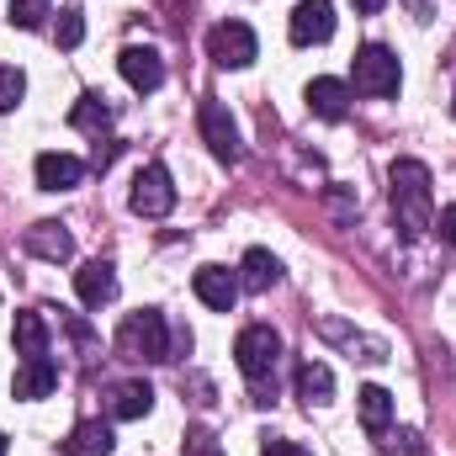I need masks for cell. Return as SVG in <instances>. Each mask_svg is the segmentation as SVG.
Wrapping results in <instances>:
<instances>
[{
  "mask_svg": "<svg viewBox=\"0 0 456 456\" xmlns=\"http://www.w3.org/2000/svg\"><path fill=\"white\" fill-rule=\"evenodd\" d=\"M387 197H393V218L409 239H419L436 224V197H430V165L419 159H398L387 170Z\"/></svg>",
  "mask_w": 456,
  "mask_h": 456,
  "instance_id": "1",
  "label": "cell"
},
{
  "mask_svg": "<svg viewBox=\"0 0 456 456\" xmlns=\"http://www.w3.org/2000/svg\"><path fill=\"white\" fill-rule=\"evenodd\" d=\"M170 345H175V335H170L159 308H138L117 324V355L122 361H170Z\"/></svg>",
  "mask_w": 456,
  "mask_h": 456,
  "instance_id": "2",
  "label": "cell"
},
{
  "mask_svg": "<svg viewBox=\"0 0 456 456\" xmlns=\"http://www.w3.org/2000/svg\"><path fill=\"white\" fill-rule=\"evenodd\" d=\"M233 361H239V371L255 382V403H271V398H265V382L276 377L281 335H276L271 324H249V330H239V340H233Z\"/></svg>",
  "mask_w": 456,
  "mask_h": 456,
  "instance_id": "3",
  "label": "cell"
},
{
  "mask_svg": "<svg viewBox=\"0 0 456 456\" xmlns=\"http://www.w3.org/2000/svg\"><path fill=\"white\" fill-rule=\"evenodd\" d=\"M355 91L361 96H398V86H403V69H398V53L393 48H382V43H366V48H355Z\"/></svg>",
  "mask_w": 456,
  "mask_h": 456,
  "instance_id": "4",
  "label": "cell"
},
{
  "mask_svg": "<svg viewBox=\"0 0 456 456\" xmlns=\"http://www.w3.org/2000/svg\"><path fill=\"white\" fill-rule=\"evenodd\" d=\"M127 208H133L138 218H170V208H175V181H170V170H165V165H143V170L133 175Z\"/></svg>",
  "mask_w": 456,
  "mask_h": 456,
  "instance_id": "5",
  "label": "cell"
},
{
  "mask_svg": "<svg viewBox=\"0 0 456 456\" xmlns=\"http://www.w3.org/2000/svg\"><path fill=\"white\" fill-rule=\"evenodd\" d=\"M208 59L224 64V69H249V64L260 59L255 27H244V21H218V27L208 32Z\"/></svg>",
  "mask_w": 456,
  "mask_h": 456,
  "instance_id": "6",
  "label": "cell"
},
{
  "mask_svg": "<svg viewBox=\"0 0 456 456\" xmlns=\"http://www.w3.org/2000/svg\"><path fill=\"white\" fill-rule=\"evenodd\" d=\"M287 32H292V43H297V48L330 43V37H335V5H330V0H297V11H292Z\"/></svg>",
  "mask_w": 456,
  "mask_h": 456,
  "instance_id": "7",
  "label": "cell"
},
{
  "mask_svg": "<svg viewBox=\"0 0 456 456\" xmlns=\"http://www.w3.org/2000/svg\"><path fill=\"white\" fill-rule=\"evenodd\" d=\"M21 249L48 260V265H64V260H75V233L64 224H53V218H43V224H32L21 233Z\"/></svg>",
  "mask_w": 456,
  "mask_h": 456,
  "instance_id": "8",
  "label": "cell"
},
{
  "mask_svg": "<svg viewBox=\"0 0 456 456\" xmlns=\"http://www.w3.org/2000/svg\"><path fill=\"white\" fill-rule=\"evenodd\" d=\"M197 122H202V138H208V149H213L224 165H233V159H239V122L228 117L224 102H202Z\"/></svg>",
  "mask_w": 456,
  "mask_h": 456,
  "instance_id": "9",
  "label": "cell"
},
{
  "mask_svg": "<svg viewBox=\"0 0 456 456\" xmlns=\"http://www.w3.org/2000/svg\"><path fill=\"white\" fill-rule=\"evenodd\" d=\"M117 69H122V80H127L133 91H143V96L165 86V59H159L154 48H138V43L122 48V53H117Z\"/></svg>",
  "mask_w": 456,
  "mask_h": 456,
  "instance_id": "10",
  "label": "cell"
},
{
  "mask_svg": "<svg viewBox=\"0 0 456 456\" xmlns=\"http://www.w3.org/2000/svg\"><path fill=\"white\" fill-rule=\"evenodd\" d=\"M191 287H197V297L213 308V314H228L233 303H239V271H228V265H202L197 276H191Z\"/></svg>",
  "mask_w": 456,
  "mask_h": 456,
  "instance_id": "11",
  "label": "cell"
},
{
  "mask_svg": "<svg viewBox=\"0 0 456 456\" xmlns=\"http://www.w3.org/2000/svg\"><path fill=\"white\" fill-rule=\"evenodd\" d=\"M59 387V366L48 361V355H27L21 366H16V377H11V393L21 398V403H37V398H48Z\"/></svg>",
  "mask_w": 456,
  "mask_h": 456,
  "instance_id": "12",
  "label": "cell"
},
{
  "mask_svg": "<svg viewBox=\"0 0 456 456\" xmlns=\"http://www.w3.org/2000/svg\"><path fill=\"white\" fill-rule=\"evenodd\" d=\"M86 159H75V154H59V149H48V154H37V186L43 191H75L80 181H86Z\"/></svg>",
  "mask_w": 456,
  "mask_h": 456,
  "instance_id": "13",
  "label": "cell"
},
{
  "mask_svg": "<svg viewBox=\"0 0 456 456\" xmlns=\"http://www.w3.org/2000/svg\"><path fill=\"white\" fill-rule=\"evenodd\" d=\"M75 292H80V303H86V308H102V303H112V297H117V271H112V260H86V265L75 271Z\"/></svg>",
  "mask_w": 456,
  "mask_h": 456,
  "instance_id": "14",
  "label": "cell"
},
{
  "mask_svg": "<svg viewBox=\"0 0 456 456\" xmlns=\"http://www.w3.org/2000/svg\"><path fill=\"white\" fill-rule=\"evenodd\" d=\"M281 281V260L271 255V249H244V260H239V287L244 292H271Z\"/></svg>",
  "mask_w": 456,
  "mask_h": 456,
  "instance_id": "15",
  "label": "cell"
},
{
  "mask_svg": "<svg viewBox=\"0 0 456 456\" xmlns=\"http://www.w3.org/2000/svg\"><path fill=\"white\" fill-rule=\"evenodd\" d=\"M308 112L324 117V122H340L350 112V86L345 80H330V75H319L314 86H308Z\"/></svg>",
  "mask_w": 456,
  "mask_h": 456,
  "instance_id": "16",
  "label": "cell"
},
{
  "mask_svg": "<svg viewBox=\"0 0 456 456\" xmlns=\"http://www.w3.org/2000/svg\"><path fill=\"white\" fill-rule=\"evenodd\" d=\"M112 425H102V419H80L75 430H69V441H64V456H112Z\"/></svg>",
  "mask_w": 456,
  "mask_h": 456,
  "instance_id": "17",
  "label": "cell"
},
{
  "mask_svg": "<svg viewBox=\"0 0 456 456\" xmlns=\"http://www.w3.org/2000/svg\"><path fill=\"white\" fill-rule=\"evenodd\" d=\"M107 409H112V419H143L154 409V387L149 382H117L107 393Z\"/></svg>",
  "mask_w": 456,
  "mask_h": 456,
  "instance_id": "18",
  "label": "cell"
},
{
  "mask_svg": "<svg viewBox=\"0 0 456 456\" xmlns=\"http://www.w3.org/2000/svg\"><path fill=\"white\" fill-rule=\"evenodd\" d=\"M297 398L303 403H330L335 398V371L324 361H303L297 366Z\"/></svg>",
  "mask_w": 456,
  "mask_h": 456,
  "instance_id": "19",
  "label": "cell"
},
{
  "mask_svg": "<svg viewBox=\"0 0 456 456\" xmlns=\"http://www.w3.org/2000/svg\"><path fill=\"white\" fill-rule=\"evenodd\" d=\"M69 122L80 127V133H91V138H102L107 127H112V107H107V96H96V91H86L80 102H75V112Z\"/></svg>",
  "mask_w": 456,
  "mask_h": 456,
  "instance_id": "20",
  "label": "cell"
},
{
  "mask_svg": "<svg viewBox=\"0 0 456 456\" xmlns=\"http://www.w3.org/2000/svg\"><path fill=\"white\" fill-rule=\"evenodd\" d=\"M387 419H393V393L387 387H361V425H366V436H382L387 430Z\"/></svg>",
  "mask_w": 456,
  "mask_h": 456,
  "instance_id": "21",
  "label": "cell"
},
{
  "mask_svg": "<svg viewBox=\"0 0 456 456\" xmlns=\"http://www.w3.org/2000/svg\"><path fill=\"white\" fill-rule=\"evenodd\" d=\"M16 350H21V361L27 355H48V324H43V314H16Z\"/></svg>",
  "mask_w": 456,
  "mask_h": 456,
  "instance_id": "22",
  "label": "cell"
},
{
  "mask_svg": "<svg viewBox=\"0 0 456 456\" xmlns=\"http://www.w3.org/2000/svg\"><path fill=\"white\" fill-rule=\"evenodd\" d=\"M53 37H59V48H80V43H86V11L64 5L59 21H53Z\"/></svg>",
  "mask_w": 456,
  "mask_h": 456,
  "instance_id": "23",
  "label": "cell"
},
{
  "mask_svg": "<svg viewBox=\"0 0 456 456\" xmlns=\"http://www.w3.org/2000/svg\"><path fill=\"white\" fill-rule=\"evenodd\" d=\"M5 16H11V27H21V32H37L53 11H48V0H11Z\"/></svg>",
  "mask_w": 456,
  "mask_h": 456,
  "instance_id": "24",
  "label": "cell"
},
{
  "mask_svg": "<svg viewBox=\"0 0 456 456\" xmlns=\"http://www.w3.org/2000/svg\"><path fill=\"white\" fill-rule=\"evenodd\" d=\"M21 96H27V75L16 64H0V112H16Z\"/></svg>",
  "mask_w": 456,
  "mask_h": 456,
  "instance_id": "25",
  "label": "cell"
},
{
  "mask_svg": "<svg viewBox=\"0 0 456 456\" xmlns=\"http://www.w3.org/2000/svg\"><path fill=\"white\" fill-rule=\"evenodd\" d=\"M260 456H308V452H303L297 441H281V436H271V441L260 446Z\"/></svg>",
  "mask_w": 456,
  "mask_h": 456,
  "instance_id": "26",
  "label": "cell"
},
{
  "mask_svg": "<svg viewBox=\"0 0 456 456\" xmlns=\"http://www.w3.org/2000/svg\"><path fill=\"white\" fill-rule=\"evenodd\" d=\"M117 149H122L117 138H102V143H96V154H91V165H96V170H107V165L117 159Z\"/></svg>",
  "mask_w": 456,
  "mask_h": 456,
  "instance_id": "27",
  "label": "cell"
},
{
  "mask_svg": "<svg viewBox=\"0 0 456 456\" xmlns=\"http://www.w3.org/2000/svg\"><path fill=\"white\" fill-rule=\"evenodd\" d=\"M436 233H441V239L456 249V208H441V224H436Z\"/></svg>",
  "mask_w": 456,
  "mask_h": 456,
  "instance_id": "28",
  "label": "cell"
},
{
  "mask_svg": "<svg viewBox=\"0 0 456 456\" xmlns=\"http://www.w3.org/2000/svg\"><path fill=\"white\" fill-rule=\"evenodd\" d=\"M330 208H335V213H350V208H355V197H350L345 186H335V191H330Z\"/></svg>",
  "mask_w": 456,
  "mask_h": 456,
  "instance_id": "29",
  "label": "cell"
},
{
  "mask_svg": "<svg viewBox=\"0 0 456 456\" xmlns=\"http://www.w3.org/2000/svg\"><path fill=\"white\" fill-rule=\"evenodd\" d=\"M191 456H224L213 446V436H191Z\"/></svg>",
  "mask_w": 456,
  "mask_h": 456,
  "instance_id": "30",
  "label": "cell"
},
{
  "mask_svg": "<svg viewBox=\"0 0 456 456\" xmlns=\"http://www.w3.org/2000/svg\"><path fill=\"white\" fill-rule=\"evenodd\" d=\"M350 5H355L361 16H377V11H382V0H350Z\"/></svg>",
  "mask_w": 456,
  "mask_h": 456,
  "instance_id": "31",
  "label": "cell"
},
{
  "mask_svg": "<svg viewBox=\"0 0 456 456\" xmlns=\"http://www.w3.org/2000/svg\"><path fill=\"white\" fill-rule=\"evenodd\" d=\"M409 5H414V11H419V16H425V0H409Z\"/></svg>",
  "mask_w": 456,
  "mask_h": 456,
  "instance_id": "32",
  "label": "cell"
},
{
  "mask_svg": "<svg viewBox=\"0 0 456 456\" xmlns=\"http://www.w3.org/2000/svg\"><path fill=\"white\" fill-rule=\"evenodd\" d=\"M0 456H5V436H0Z\"/></svg>",
  "mask_w": 456,
  "mask_h": 456,
  "instance_id": "33",
  "label": "cell"
}]
</instances>
